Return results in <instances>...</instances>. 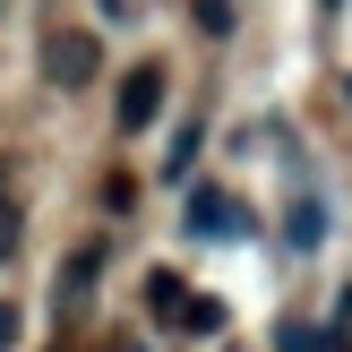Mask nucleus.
<instances>
[{
  "label": "nucleus",
  "mask_w": 352,
  "mask_h": 352,
  "mask_svg": "<svg viewBox=\"0 0 352 352\" xmlns=\"http://www.w3.org/2000/svg\"><path fill=\"white\" fill-rule=\"evenodd\" d=\"M95 69H103V34H86V26L43 34V86H52V95H86Z\"/></svg>",
  "instance_id": "nucleus-1"
},
{
  "label": "nucleus",
  "mask_w": 352,
  "mask_h": 352,
  "mask_svg": "<svg viewBox=\"0 0 352 352\" xmlns=\"http://www.w3.org/2000/svg\"><path fill=\"white\" fill-rule=\"evenodd\" d=\"M181 223H189L198 241H250V232H258V215H250V206L232 198V189H215V181H198V189H189Z\"/></svg>",
  "instance_id": "nucleus-2"
},
{
  "label": "nucleus",
  "mask_w": 352,
  "mask_h": 352,
  "mask_svg": "<svg viewBox=\"0 0 352 352\" xmlns=\"http://www.w3.org/2000/svg\"><path fill=\"white\" fill-rule=\"evenodd\" d=\"M112 120H120L129 138L164 120V60H138L129 78H120V103H112Z\"/></svg>",
  "instance_id": "nucleus-3"
},
{
  "label": "nucleus",
  "mask_w": 352,
  "mask_h": 352,
  "mask_svg": "<svg viewBox=\"0 0 352 352\" xmlns=\"http://www.w3.org/2000/svg\"><path fill=\"white\" fill-rule=\"evenodd\" d=\"M103 258H112L103 241H78V250L60 258V275H52V309H60V318H78V309H86V292L103 284Z\"/></svg>",
  "instance_id": "nucleus-4"
},
{
  "label": "nucleus",
  "mask_w": 352,
  "mask_h": 352,
  "mask_svg": "<svg viewBox=\"0 0 352 352\" xmlns=\"http://www.w3.org/2000/svg\"><path fill=\"white\" fill-rule=\"evenodd\" d=\"M284 250L292 258H309V250H327V189H292V206H284Z\"/></svg>",
  "instance_id": "nucleus-5"
},
{
  "label": "nucleus",
  "mask_w": 352,
  "mask_h": 352,
  "mask_svg": "<svg viewBox=\"0 0 352 352\" xmlns=\"http://www.w3.org/2000/svg\"><path fill=\"white\" fill-rule=\"evenodd\" d=\"M181 301H189V284H181L172 267H155V275H146V318H155V327H181Z\"/></svg>",
  "instance_id": "nucleus-6"
},
{
  "label": "nucleus",
  "mask_w": 352,
  "mask_h": 352,
  "mask_svg": "<svg viewBox=\"0 0 352 352\" xmlns=\"http://www.w3.org/2000/svg\"><path fill=\"white\" fill-rule=\"evenodd\" d=\"M223 318H232V301H215V292H189V301H181L189 336H223Z\"/></svg>",
  "instance_id": "nucleus-7"
},
{
  "label": "nucleus",
  "mask_w": 352,
  "mask_h": 352,
  "mask_svg": "<svg viewBox=\"0 0 352 352\" xmlns=\"http://www.w3.org/2000/svg\"><path fill=\"white\" fill-rule=\"evenodd\" d=\"M198 120H181V129H172V146H164V181H189V164H198Z\"/></svg>",
  "instance_id": "nucleus-8"
},
{
  "label": "nucleus",
  "mask_w": 352,
  "mask_h": 352,
  "mask_svg": "<svg viewBox=\"0 0 352 352\" xmlns=\"http://www.w3.org/2000/svg\"><path fill=\"white\" fill-rule=\"evenodd\" d=\"M275 352H336V336H318V327L284 318V327H275Z\"/></svg>",
  "instance_id": "nucleus-9"
},
{
  "label": "nucleus",
  "mask_w": 352,
  "mask_h": 352,
  "mask_svg": "<svg viewBox=\"0 0 352 352\" xmlns=\"http://www.w3.org/2000/svg\"><path fill=\"white\" fill-rule=\"evenodd\" d=\"M17 250H26V215L0 198V258H17Z\"/></svg>",
  "instance_id": "nucleus-10"
},
{
  "label": "nucleus",
  "mask_w": 352,
  "mask_h": 352,
  "mask_svg": "<svg viewBox=\"0 0 352 352\" xmlns=\"http://www.w3.org/2000/svg\"><path fill=\"white\" fill-rule=\"evenodd\" d=\"M0 352H17V309L0 301Z\"/></svg>",
  "instance_id": "nucleus-11"
},
{
  "label": "nucleus",
  "mask_w": 352,
  "mask_h": 352,
  "mask_svg": "<svg viewBox=\"0 0 352 352\" xmlns=\"http://www.w3.org/2000/svg\"><path fill=\"white\" fill-rule=\"evenodd\" d=\"M103 17H129V0H103Z\"/></svg>",
  "instance_id": "nucleus-12"
},
{
  "label": "nucleus",
  "mask_w": 352,
  "mask_h": 352,
  "mask_svg": "<svg viewBox=\"0 0 352 352\" xmlns=\"http://www.w3.org/2000/svg\"><path fill=\"white\" fill-rule=\"evenodd\" d=\"M120 352H146V344H120Z\"/></svg>",
  "instance_id": "nucleus-13"
},
{
  "label": "nucleus",
  "mask_w": 352,
  "mask_h": 352,
  "mask_svg": "<svg viewBox=\"0 0 352 352\" xmlns=\"http://www.w3.org/2000/svg\"><path fill=\"white\" fill-rule=\"evenodd\" d=\"M344 103H352V78H344Z\"/></svg>",
  "instance_id": "nucleus-14"
},
{
  "label": "nucleus",
  "mask_w": 352,
  "mask_h": 352,
  "mask_svg": "<svg viewBox=\"0 0 352 352\" xmlns=\"http://www.w3.org/2000/svg\"><path fill=\"white\" fill-rule=\"evenodd\" d=\"M327 9H336V0H327Z\"/></svg>",
  "instance_id": "nucleus-15"
}]
</instances>
